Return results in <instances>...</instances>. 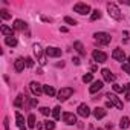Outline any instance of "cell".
I'll use <instances>...</instances> for the list:
<instances>
[{"instance_id": "38", "label": "cell", "mask_w": 130, "mask_h": 130, "mask_svg": "<svg viewBox=\"0 0 130 130\" xmlns=\"http://www.w3.org/2000/svg\"><path fill=\"white\" fill-rule=\"evenodd\" d=\"M37 104H38V100H37V98H34V100L31 101V106H32V107H35Z\"/></svg>"}, {"instance_id": "36", "label": "cell", "mask_w": 130, "mask_h": 130, "mask_svg": "<svg viewBox=\"0 0 130 130\" xmlns=\"http://www.w3.org/2000/svg\"><path fill=\"white\" fill-rule=\"evenodd\" d=\"M122 71H125L127 74H130V64L128 63H122Z\"/></svg>"}, {"instance_id": "42", "label": "cell", "mask_w": 130, "mask_h": 130, "mask_svg": "<svg viewBox=\"0 0 130 130\" xmlns=\"http://www.w3.org/2000/svg\"><path fill=\"white\" fill-rule=\"evenodd\" d=\"M121 3H124V5H128V6H130V2H128V0H121Z\"/></svg>"}, {"instance_id": "18", "label": "cell", "mask_w": 130, "mask_h": 130, "mask_svg": "<svg viewBox=\"0 0 130 130\" xmlns=\"http://www.w3.org/2000/svg\"><path fill=\"white\" fill-rule=\"evenodd\" d=\"M93 116H95L96 119L104 118V116H106V109H103V107H95V109H93Z\"/></svg>"}, {"instance_id": "23", "label": "cell", "mask_w": 130, "mask_h": 130, "mask_svg": "<svg viewBox=\"0 0 130 130\" xmlns=\"http://www.w3.org/2000/svg\"><path fill=\"white\" fill-rule=\"evenodd\" d=\"M5 43H6L8 46L14 47V46H17V38H15V37H6V38H5Z\"/></svg>"}, {"instance_id": "19", "label": "cell", "mask_w": 130, "mask_h": 130, "mask_svg": "<svg viewBox=\"0 0 130 130\" xmlns=\"http://www.w3.org/2000/svg\"><path fill=\"white\" fill-rule=\"evenodd\" d=\"M15 121H17V127L20 130L25 128V118H23V115L20 112H15Z\"/></svg>"}, {"instance_id": "9", "label": "cell", "mask_w": 130, "mask_h": 130, "mask_svg": "<svg viewBox=\"0 0 130 130\" xmlns=\"http://www.w3.org/2000/svg\"><path fill=\"white\" fill-rule=\"evenodd\" d=\"M46 55H47V57H51V58L61 57V49L54 47V46H49V47H46Z\"/></svg>"}, {"instance_id": "24", "label": "cell", "mask_w": 130, "mask_h": 130, "mask_svg": "<svg viewBox=\"0 0 130 130\" xmlns=\"http://www.w3.org/2000/svg\"><path fill=\"white\" fill-rule=\"evenodd\" d=\"M52 116H54V119H60V116H61V109H60V106L54 107V110H52Z\"/></svg>"}, {"instance_id": "7", "label": "cell", "mask_w": 130, "mask_h": 130, "mask_svg": "<svg viewBox=\"0 0 130 130\" xmlns=\"http://www.w3.org/2000/svg\"><path fill=\"white\" fill-rule=\"evenodd\" d=\"M107 98H109V101L116 107V109H119V110H122V101L115 95V93H107Z\"/></svg>"}, {"instance_id": "29", "label": "cell", "mask_w": 130, "mask_h": 130, "mask_svg": "<svg viewBox=\"0 0 130 130\" xmlns=\"http://www.w3.org/2000/svg\"><path fill=\"white\" fill-rule=\"evenodd\" d=\"M0 17H2L3 20H9V19H11V14H9L6 9H2V11H0Z\"/></svg>"}, {"instance_id": "35", "label": "cell", "mask_w": 130, "mask_h": 130, "mask_svg": "<svg viewBox=\"0 0 130 130\" xmlns=\"http://www.w3.org/2000/svg\"><path fill=\"white\" fill-rule=\"evenodd\" d=\"M26 66H28V68H32V66H34V60H32L31 57L26 58Z\"/></svg>"}, {"instance_id": "25", "label": "cell", "mask_w": 130, "mask_h": 130, "mask_svg": "<svg viewBox=\"0 0 130 130\" xmlns=\"http://www.w3.org/2000/svg\"><path fill=\"white\" fill-rule=\"evenodd\" d=\"M100 17H101V12H100V9H95V11H92V14H90V20H92V22L98 20Z\"/></svg>"}, {"instance_id": "17", "label": "cell", "mask_w": 130, "mask_h": 130, "mask_svg": "<svg viewBox=\"0 0 130 130\" xmlns=\"http://www.w3.org/2000/svg\"><path fill=\"white\" fill-rule=\"evenodd\" d=\"M25 61H26V60H23V58H17V60H15L14 68H15V71H17V72H22V71L25 69V64H26Z\"/></svg>"}, {"instance_id": "11", "label": "cell", "mask_w": 130, "mask_h": 130, "mask_svg": "<svg viewBox=\"0 0 130 130\" xmlns=\"http://www.w3.org/2000/svg\"><path fill=\"white\" fill-rule=\"evenodd\" d=\"M112 57H113V60H116V61H124V60H125V54H124V51L119 49V47L113 49Z\"/></svg>"}, {"instance_id": "13", "label": "cell", "mask_w": 130, "mask_h": 130, "mask_svg": "<svg viewBox=\"0 0 130 130\" xmlns=\"http://www.w3.org/2000/svg\"><path fill=\"white\" fill-rule=\"evenodd\" d=\"M103 86H104V83H103L101 80H96V81H93L92 86L89 87V92H90V93H96V92H100V90L103 89Z\"/></svg>"}, {"instance_id": "21", "label": "cell", "mask_w": 130, "mask_h": 130, "mask_svg": "<svg viewBox=\"0 0 130 130\" xmlns=\"http://www.w3.org/2000/svg\"><path fill=\"white\" fill-rule=\"evenodd\" d=\"M74 47H75V51H77L81 57H84V55H86V51H84V47H83L81 41H75V43H74Z\"/></svg>"}, {"instance_id": "3", "label": "cell", "mask_w": 130, "mask_h": 130, "mask_svg": "<svg viewBox=\"0 0 130 130\" xmlns=\"http://www.w3.org/2000/svg\"><path fill=\"white\" fill-rule=\"evenodd\" d=\"M93 37H95V40L100 43V44H109L110 41H112V37L107 34V32H95L93 34Z\"/></svg>"}, {"instance_id": "33", "label": "cell", "mask_w": 130, "mask_h": 130, "mask_svg": "<svg viewBox=\"0 0 130 130\" xmlns=\"http://www.w3.org/2000/svg\"><path fill=\"white\" fill-rule=\"evenodd\" d=\"M40 112H41V115H44V116H47V115L51 113V110H49L47 107H41V109H40Z\"/></svg>"}, {"instance_id": "6", "label": "cell", "mask_w": 130, "mask_h": 130, "mask_svg": "<svg viewBox=\"0 0 130 130\" xmlns=\"http://www.w3.org/2000/svg\"><path fill=\"white\" fill-rule=\"evenodd\" d=\"M29 89H31V92H32L35 96H40V95L43 93V86H41L40 83H37V81H32V83L29 84Z\"/></svg>"}, {"instance_id": "5", "label": "cell", "mask_w": 130, "mask_h": 130, "mask_svg": "<svg viewBox=\"0 0 130 130\" xmlns=\"http://www.w3.org/2000/svg\"><path fill=\"white\" fill-rule=\"evenodd\" d=\"M92 58H93V61H96V63H104V61L107 60V54L103 52V51L95 49V51L92 52Z\"/></svg>"}, {"instance_id": "22", "label": "cell", "mask_w": 130, "mask_h": 130, "mask_svg": "<svg viewBox=\"0 0 130 130\" xmlns=\"http://www.w3.org/2000/svg\"><path fill=\"white\" fill-rule=\"evenodd\" d=\"M128 125H130V119H128V116H122L121 121H119V127L124 130V128H127Z\"/></svg>"}, {"instance_id": "1", "label": "cell", "mask_w": 130, "mask_h": 130, "mask_svg": "<svg viewBox=\"0 0 130 130\" xmlns=\"http://www.w3.org/2000/svg\"><path fill=\"white\" fill-rule=\"evenodd\" d=\"M107 11H109V15L115 20H121L122 19V14L119 11V8L115 5V3H107Z\"/></svg>"}, {"instance_id": "14", "label": "cell", "mask_w": 130, "mask_h": 130, "mask_svg": "<svg viewBox=\"0 0 130 130\" xmlns=\"http://www.w3.org/2000/svg\"><path fill=\"white\" fill-rule=\"evenodd\" d=\"M78 115L83 116V118H87V116L90 115L89 106H87V104H80V106H78Z\"/></svg>"}, {"instance_id": "16", "label": "cell", "mask_w": 130, "mask_h": 130, "mask_svg": "<svg viewBox=\"0 0 130 130\" xmlns=\"http://www.w3.org/2000/svg\"><path fill=\"white\" fill-rule=\"evenodd\" d=\"M12 28L14 29H17V31H26V28H28V25L23 22V20H20V19H17L15 22H14V25H12Z\"/></svg>"}, {"instance_id": "2", "label": "cell", "mask_w": 130, "mask_h": 130, "mask_svg": "<svg viewBox=\"0 0 130 130\" xmlns=\"http://www.w3.org/2000/svg\"><path fill=\"white\" fill-rule=\"evenodd\" d=\"M72 95H74V89H72V87H61V89L58 90V93H57V96H58L60 101H66V100L71 98Z\"/></svg>"}, {"instance_id": "28", "label": "cell", "mask_w": 130, "mask_h": 130, "mask_svg": "<svg viewBox=\"0 0 130 130\" xmlns=\"http://www.w3.org/2000/svg\"><path fill=\"white\" fill-rule=\"evenodd\" d=\"M14 106H15V107H22V106H23V95H19V96L15 98Z\"/></svg>"}, {"instance_id": "26", "label": "cell", "mask_w": 130, "mask_h": 130, "mask_svg": "<svg viewBox=\"0 0 130 130\" xmlns=\"http://www.w3.org/2000/svg\"><path fill=\"white\" fill-rule=\"evenodd\" d=\"M112 87H113V90H115L116 93H122V92H125V86H121V84H113Z\"/></svg>"}, {"instance_id": "43", "label": "cell", "mask_w": 130, "mask_h": 130, "mask_svg": "<svg viewBox=\"0 0 130 130\" xmlns=\"http://www.w3.org/2000/svg\"><path fill=\"white\" fill-rule=\"evenodd\" d=\"M112 127H113V125H112V124H110V122H109V124H107V125H106V128H109V130H112Z\"/></svg>"}, {"instance_id": "40", "label": "cell", "mask_w": 130, "mask_h": 130, "mask_svg": "<svg viewBox=\"0 0 130 130\" xmlns=\"http://www.w3.org/2000/svg\"><path fill=\"white\" fill-rule=\"evenodd\" d=\"M41 20H43V22H49V23L52 22V20H51V19H47V17H41Z\"/></svg>"}, {"instance_id": "39", "label": "cell", "mask_w": 130, "mask_h": 130, "mask_svg": "<svg viewBox=\"0 0 130 130\" xmlns=\"http://www.w3.org/2000/svg\"><path fill=\"white\" fill-rule=\"evenodd\" d=\"M72 61H74V63H75V64H77V66H78V64H80V58H77V57H75V58H74V60H72Z\"/></svg>"}, {"instance_id": "45", "label": "cell", "mask_w": 130, "mask_h": 130, "mask_svg": "<svg viewBox=\"0 0 130 130\" xmlns=\"http://www.w3.org/2000/svg\"><path fill=\"white\" fill-rule=\"evenodd\" d=\"M98 130H103V128H98Z\"/></svg>"}, {"instance_id": "37", "label": "cell", "mask_w": 130, "mask_h": 130, "mask_svg": "<svg viewBox=\"0 0 130 130\" xmlns=\"http://www.w3.org/2000/svg\"><path fill=\"white\" fill-rule=\"evenodd\" d=\"M3 125H5V130H9V119L8 118L3 119Z\"/></svg>"}, {"instance_id": "20", "label": "cell", "mask_w": 130, "mask_h": 130, "mask_svg": "<svg viewBox=\"0 0 130 130\" xmlns=\"http://www.w3.org/2000/svg\"><path fill=\"white\" fill-rule=\"evenodd\" d=\"M43 92H44L47 96H54V95H57L55 89H54L52 86H49V84H44V86H43Z\"/></svg>"}, {"instance_id": "15", "label": "cell", "mask_w": 130, "mask_h": 130, "mask_svg": "<svg viewBox=\"0 0 130 130\" xmlns=\"http://www.w3.org/2000/svg\"><path fill=\"white\" fill-rule=\"evenodd\" d=\"M0 31H2V34L5 37H14V28H9L6 25H2V26H0Z\"/></svg>"}, {"instance_id": "44", "label": "cell", "mask_w": 130, "mask_h": 130, "mask_svg": "<svg viewBox=\"0 0 130 130\" xmlns=\"http://www.w3.org/2000/svg\"><path fill=\"white\" fill-rule=\"evenodd\" d=\"M127 63H128V64H130V57H128V58H127Z\"/></svg>"}, {"instance_id": "12", "label": "cell", "mask_w": 130, "mask_h": 130, "mask_svg": "<svg viewBox=\"0 0 130 130\" xmlns=\"http://www.w3.org/2000/svg\"><path fill=\"white\" fill-rule=\"evenodd\" d=\"M101 74H103L104 81H107V83H115V75L112 74V71H110V69H103V71H101Z\"/></svg>"}, {"instance_id": "8", "label": "cell", "mask_w": 130, "mask_h": 130, "mask_svg": "<svg viewBox=\"0 0 130 130\" xmlns=\"http://www.w3.org/2000/svg\"><path fill=\"white\" fill-rule=\"evenodd\" d=\"M63 121L69 125H74V124H77V116L71 112H66V113H63Z\"/></svg>"}, {"instance_id": "30", "label": "cell", "mask_w": 130, "mask_h": 130, "mask_svg": "<svg viewBox=\"0 0 130 130\" xmlns=\"http://www.w3.org/2000/svg\"><path fill=\"white\" fill-rule=\"evenodd\" d=\"M44 127H46V130H54L55 128V122L54 121H44Z\"/></svg>"}, {"instance_id": "27", "label": "cell", "mask_w": 130, "mask_h": 130, "mask_svg": "<svg viewBox=\"0 0 130 130\" xmlns=\"http://www.w3.org/2000/svg\"><path fill=\"white\" fill-rule=\"evenodd\" d=\"M28 127H31V128H34V127H35V116H34L32 113L28 116Z\"/></svg>"}, {"instance_id": "10", "label": "cell", "mask_w": 130, "mask_h": 130, "mask_svg": "<svg viewBox=\"0 0 130 130\" xmlns=\"http://www.w3.org/2000/svg\"><path fill=\"white\" fill-rule=\"evenodd\" d=\"M34 52H35V55L40 58V64H41V66H44V64H46V60H44V57H43V49H41V46L40 44H34Z\"/></svg>"}, {"instance_id": "32", "label": "cell", "mask_w": 130, "mask_h": 130, "mask_svg": "<svg viewBox=\"0 0 130 130\" xmlns=\"http://www.w3.org/2000/svg\"><path fill=\"white\" fill-rule=\"evenodd\" d=\"M64 22H66L68 25H72V26H75V25H77V20H74L72 17H68V15L64 17Z\"/></svg>"}, {"instance_id": "4", "label": "cell", "mask_w": 130, "mask_h": 130, "mask_svg": "<svg viewBox=\"0 0 130 130\" xmlns=\"http://www.w3.org/2000/svg\"><path fill=\"white\" fill-rule=\"evenodd\" d=\"M74 11H75V12H78L80 15H86V14H89V12H90V6H89L87 3L78 2V3H75V5H74Z\"/></svg>"}, {"instance_id": "34", "label": "cell", "mask_w": 130, "mask_h": 130, "mask_svg": "<svg viewBox=\"0 0 130 130\" xmlns=\"http://www.w3.org/2000/svg\"><path fill=\"white\" fill-rule=\"evenodd\" d=\"M125 98L130 101V84H125Z\"/></svg>"}, {"instance_id": "31", "label": "cell", "mask_w": 130, "mask_h": 130, "mask_svg": "<svg viewBox=\"0 0 130 130\" xmlns=\"http://www.w3.org/2000/svg\"><path fill=\"white\" fill-rule=\"evenodd\" d=\"M93 80V75L92 74H86V75H83V83H90Z\"/></svg>"}, {"instance_id": "41", "label": "cell", "mask_w": 130, "mask_h": 130, "mask_svg": "<svg viewBox=\"0 0 130 130\" xmlns=\"http://www.w3.org/2000/svg\"><path fill=\"white\" fill-rule=\"evenodd\" d=\"M112 106H113V104H112V103H110V101H107V103H106V107H107V109H110V107H112Z\"/></svg>"}]
</instances>
